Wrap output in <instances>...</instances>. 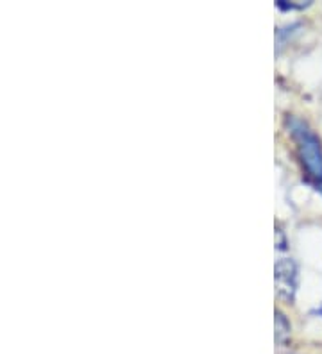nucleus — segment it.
I'll use <instances>...</instances> for the list:
<instances>
[{
	"instance_id": "nucleus-3",
	"label": "nucleus",
	"mask_w": 322,
	"mask_h": 354,
	"mask_svg": "<svg viewBox=\"0 0 322 354\" xmlns=\"http://www.w3.org/2000/svg\"><path fill=\"white\" fill-rule=\"evenodd\" d=\"M288 333H290V326H288L287 319H285L283 313L276 311V335H278V340H283Z\"/></svg>"
},
{
	"instance_id": "nucleus-1",
	"label": "nucleus",
	"mask_w": 322,
	"mask_h": 354,
	"mask_svg": "<svg viewBox=\"0 0 322 354\" xmlns=\"http://www.w3.org/2000/svg\"><path fill=\"white\" fill-rule=\"evenodd\" d=\"M290 133L297 142L301 161L305 165L306 172L319 181V190L322 192V147L319 138L308 129L305 122L290 118Z\"/></svg>"
},
{
	"instance_id": "nucleus-2",
	"label": "nucleus",
	"mask_w": 322,
	"mask_h": 354,
	"mask_svg": "<svg viewBox=\"0 0 322 354\" xmlns=\"http://www.w3.org/2000/svg\"><path fill=\"white\" fill-rule=\"evenodd\" d=\"M276 285L283 297L292 299L296 292V265L290 259H279L276 265Z\"/></svg>"
}]
</instances>
